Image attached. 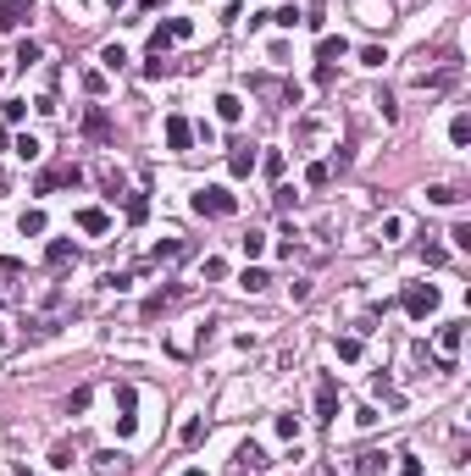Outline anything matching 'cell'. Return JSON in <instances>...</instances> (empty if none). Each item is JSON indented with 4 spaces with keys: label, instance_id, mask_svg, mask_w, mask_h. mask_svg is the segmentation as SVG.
I'll list each match as a JSON object with an SVG mask.
<instances>
[{
    "label": "cell",
    "instance_id": "obj_9",
    "mask_svg": "<svg viewBox=\"0 0 471 476\" xmlns=\"http://www.w3.org/2000/svg\"><path fill=\"white\" fill-rule=\"evenodd\" d=\"M128 471H133V460L122 449H100L94 454V476H128Z\"/></svg>",
    "mask_w": 471,
    "mask_h": 476
},
{
    "label": "cell",
    "instance_id": "obj_7",
    "mask_svg": "<svg viewBox=\"0 0 471 476\" xmlns=\"http://www.w3.org/2000/svg\"><path fill=\"white\" fill-rule=\"evenodd\" d=\"M22 22H34V0H0V34H17Z\"/></svg>",
    "mask_w": 471,
    "mask_h": 476
},
{
    "label": "cell",
    "instance_id": "obj_42",
    "mask_svg": "<svg viewBox=\"0 0 471 476\" xmlns=\"http://www.w3.org/2000/svg\"><path fill=\"white\" fill-rule=\"evenodd\" d=\"M272 22H277V28H294V22H300V11H294V6H283V11H272Z\"/></svg>",
    "mask_w": 471,
    "mask_h": 476
},
{
    "label": "cell",
    "instance_id": "obj_21",
    "mask_svg": "<svg viewBox=\"0 0 471 476\" xmlns=\"http://www.w3.org/2000/svg\"><path fill=\"white\" fill-rule=\"evenodd\" d=\"M83 128H89L94 139H106V133H111V122H106V111H100V105H89V111H83Z\"/></svg>",
    "mask_w": 471,
    "mask_h": 476
},
{
    "label": "cell",
    "instance_id": "obj_11",
    "mask_svg": "<svg viewBox=\"0 0 471 476\" xmlns=\"http://www.w3.org/2000/svg\"><path fill=\"white\" fill-rule=\"evenodd\" d=\"M461 83V61H449V67H438V73H421L416 89H427V94H438V89H455Z\"/></svg>",
    "mask_w": 471,
    "mask_h": 476
},
{
    "label": "cell",
    "instance_id": "obj_12",
    "mask_svg": "<svg viewBox=\"0 0 471 476\" xmlns=\"http://www.w3.org/2000/svg\"><path fill=\"white\" fill-rule=\"evenodd\" d=\"M233 466H238V471H266L272 460H266V449H261L255 438H244V443H238V454H233Z\"/></svg>",
    "mask_w": 471,
    "mask_h": 476
},
{
    "label": "cell",
    "instance_id": "obj_6",
    "mask_svg": "<svg viewBox=\"0 0 471 476\" xmlns=\"http://www.w3.org/2000/svg\"><path fill=\"white\" fill-rule=\"evenodd\" d=\"M338 415V377H316V421L327 426Z\"/></svg>",
    "mask_w": 471,
    "mask_h": 476
},
{
    "label": "cell",
    "instance_id": "obj_8",
    "mask_svg": "<svg viewBox=\"0 0 471 476\" xmlns=\"http://www.w3.org/2000/svg\"><path fill=\"white\" fill-rule=\"evenodd\" d=\"M56 183H73V188H78V183H83V166H78V161H67V166H56V172H45V177L34 183V194H50Z\"/></svg>",
    "mask_w": 471,
    "mask_h": 476
},
{
    "label": "cell",
    "instance_id": "obj_1",
    "mask_svg": "<svg viewBox=\"0 0 471 476\" xmlns=\"http://www.w3.org/2000/svg\"><path fill=\"white\" fill-rule=\"evenodd\" d=\"M194 211H200V216H233L238 200H233L228 183H211V188H194Z\"/></svg>",
    "mask_w": 471,
    "mask_h": 476
},
{
    "label": "cell",
    "instance_id": "obj_32",
    "mask_svg": "<svg viewBox=\"0 0 471 476\" xmlns=\"http://www.w3.org/2000/svg\"><path fill=\"white\" fill-rule=\"evenodd\" d=\"M166 34H172V45H177V39L194 34V22H189V17H166Z\"/></svg>",
    "mask_w": 471,
    "mask_h": 476
},
{
    "label": "cell",
    "instance_id": "obj_4",
    "mask_svg": "<svg viewBox=\"0 0 471 476\" xmlns=\"http://www.w3.org/2000/svg\"><path fill=\"white\" fill-rule=\"evenodd\" d=\"M161 133H166V150H172V156H189V150H194V122H189V117H166Z\"/></svg>",
    "mask_w": 471,
    "mask_h": 476
},
{
    "label": "cell",
    "instance_id": "obj_40",
    "mask_svg": "<svg viewBox=\"0 0 471 476\" xmlns=\"http://www.w3.org/2000/svg\"><path fill=\"white\" fill-rule=\"evenodd\" d=\"M166 73H172V67H166V56H150V61H145V78H166Z\"/></svg>",
    "mask_w": 471,
    "mask_h": 476
},
{
    "label": "cell",
    "instance_id": "obj_13",
    "mask_svg": "<svg viewBox=\"0 0 471 476\" xmlns=\"http://www.w3.org/2000/svg\"><path fill=\"white\" fill-rule=\"evenodd\" d=\"M344 56H349V39L321 34V45H316V67H333V61H344Z\"/></svg>",
    "mask_w": 471,
    "mask_h": 476
},
{
    "label": "cell",
    "instance_id": "obj_38",
    "mask_svg": "<svg viewBox=\"0 0 471 476\" xmlns=\"http://www.w3.org/2000/svg\"><path fill=\"white\" fill-rule=\"evenodd\" d=\"M89 399H94L89 388H73V399H67V415H83V410H89Z\"/></svg>",
    "mask_w": 471,
    "mask_h": 476
},
{
    "label": "cell",
    "instance_id": "obj_46",
    "mask_svg": "<svg viewBox=\"0 0 471 476\" xmlns=\"http://www.w3.org/2000/svg\"><path fill=\"white\" fill-rule=\"evenodd\" d=\"M133 6H139V11H156V6H161V0H133Z\"/></svg>",
    "mask_w": 471,
    "mask_h": 476
},
{
    "label": "cell",
    "instance_id": "obj_16",
    "mask_svg": "<svg viewBox=\"0 0 471 476\" xmlns=\"http://www.w3.org/2000/svg\"><path fill=\"white\" fill-rule=\"evenodd\" d=\"M122 67H128V50L122 45H106L100 50V73H122Z\"/></svg>",
    "mask_w": 471,
    "mask_h": 476
},
{
    "label": "cell",
    "instance_id": "obj_36",
    "mask_svg": "<svg viewBox=\"0 0 471 476\" xmlns=\"http://www.w3.org/2000/svg\"><path fill=\"white\" fill-rule=\"evenodd\" d=\"M372 105H377V111H383V122H399V105H393V94H389V89H383V94H377V100H372Z\"/></svg>",
    "mask_w": 471,
    "mask_h": 476
},
{
    "label": "cell",
    "instance_id": "obj_14",
    "mask_svg": "<svg viewBox=\"0 0 471 476\" xmlns=\"http://www.w3.org/2000/svg\"><path fill=\"white\" fill-rule=\"evenodd\" d=\"M78 228H83V233H106V228H111V216H106L100 205H83V211H78Z\"/></svg>",
    "mask_w": 471,
    "mask_h": 476
},
{
    "label": "cell",
    "instance_id": "obj_34",
    "mask_svg": "<svg viewBox=\"0 0 471 476\" xmlns=\"http://www.w3.org/2000/svg\"><path fill=\"white\" fill-rule=\"evenodd\" d=\"M17 228H22V233H45V211H39V205H34V211H22V222H17Z\"/></svg>",
    "mask_w": 471,
    "mask_h": 476
},
{
    "label": "cell",
    "instance_id": "obj_41",
    "mask_svg": "<svg viewBox=\"0 0 471 476\" xmlns=\"http://www.w3.org/2000/svg\"><path fill=\"white\" fill-rule=\"evenodd\" d=\"M83 89H89V94L100 100V94H106V73H83Z\"/></svg>",
    "mask_w": 471,
    "mask_h": 476
},
{
    "label": "cell",
    "instance_id": "obj_26",
    "mask_svg": "<svg viewBox=\"0 0 471 476\" xmlns=\"http://www.w3.org/2000/svg\"><path fill=\"white\" fill-rule=\"evenodd\" d=\"M427 200H433V205H461V188H449V183H433V188H427Z\"/></svg>",
    "mask_w": 471,
    "mask_h": 476
},
{
    "label": "cell",
    "instance_id": "obj_15",
    "mask_svg": "<svg viewBox=\"0 0 471 476\" xmlns=\"http://www.w3.org/2000/svg\"><path fill=\"white\" fill-rule=\"evenodd\" d=\"M172 299H183V288H161V294H150V299H145V321H150V316H161V311H166Z\"/></svg>",
    "mask_w": 471,
    "mask_h": 476
},
{
    "label": "cell",
    "instance_id": "obj_23",
    "mask_svg": "<svg viewBox=\"0 0 471 476\" xmlns=\"http://www.w3.org/2000/svg\"><path fill=\"white\" fill-rule=\"evenodd\" d=\"M333 349H338V360H361V332H344V338H333Z\"/></svg>",
    "mask_w": 471,
    "mask_h": 476
},
{
    "label": "cell",
    "instance_id": "obj_37",
    "mask_svg": "<svg viewBox=\"0 0 471 476\" xmlns=\"http://www.w3.org/2000/svg\"><path fill=\"white\" fill-rule=\"evenodd\" d=\"M421 260H427V266H444L449 249H444V244H421Z\"/></svg>",
    "mask_w": 471,
    "mask_h": 476
},
{
    "label": "cell",
    "instance_id": "obj_18",
    "mask_svg": "<svg viewBox=\"0 0 471 476\" xmlns=\"http://www.w3.org/2000/svg\"><path fill=\"white\" fill-rule=\"evenodd\" d=\"M183 255H189V244H183V238H166V244L150 249V260H183Z\"/></svg>",
    "mask_w": 471,
    "mask_h": 476
},
{
    "label": "cell",
    "instance_id": "obj_44",
    "mask_svg": "<svg viewBox=\"0 0 471 476\" xmlns=\"http://www.w3.org/2000/svg\"><path fill=\"white\" fill-rule=\"evenodd\" d=\"M449 238H455V249H471V222H455V233H449Z\"/></svg>",
    "mask_w": 471,
    "mask_h": 476
},
{
    "label": "cell",
    "instance_id": "obj_27",
    "mask_svg": "<svg viewBox=\"0 0 471 476\" xmlns=\"http://www.w3.org/2000/svg\"><path fill=\"white\" fill-rule=\"evenodd\" d=\"M177 438H183V449H194V443H200V438H205V421H200V415H189V421H183V432H177Z\"/></svg>",
    "mask_w": 471,
    "mask_h": 476
},
{
    "label": "cell",
    "instance_id": "obj_33",
    "mask_svg": "<svg viewBox=\"0 0 471 476\" xmlns=\"http://www.w3.org/2000/svg\"><path fill=\"white\" fill-rule=\"evenodd\" d=\"M0 117H6V122H22V117H28V100H0Z\"/></svg>",
    "mask_w": 471,
    "mask_h": 476
},
{
    "label": "cell",
    "instance_id": "obj_10",
    "mask_svg": "<svg viewBox=\"0 0 471 476\" xmlns=\"http://www.w3.org/2000/svg\"><path fill=\"white\" fill-rule=\"evenodd\" d=\"M73 260H78V244H73V238H50V244H45V266H50V272H61V266H73Z\"/></svg>",
    "mask_w": 471,
    "mask_h": 476
},
{
    "label": "cell",
    "instance_id": "obj_29",
    "mask_svg": "<svg viewBox=\"0 0 471 476\" xmlns=\"http://www.w3.org/2000/svg\"><path fill=\"white\" fill-rule=\"evenodd\" d=\"M150 216V200H145V188L139 194H128V222H145Z\"/></svg>",
    "mask_w": 471,
    "mask_h": 476
},
{
    "label": "cell",
    "instance_id": "obj_5",
    "mask_svg": "<svg viewBox=\"0 0 471 476\" xmlns=\"http://www.w3.org/2000/svg\"><path fill=\"white\" fill-rule=\"evenodd\" d=\"M461 343H466V321H444L438 327V360L455 371V355H461Z\"/></svg>",
    "mask_w": 471,
    "mask_h": 476
},
{
    "label": "cell",
    "instance_id": "obj_24",
    "mask_svg": "<svg viewBox=\"0 0 471 476\" xmlns=\"http://www.w3.org/2000/svg\"><path fill=\"white\" fill-rule=\"evenodd\" d=\"M449 139H455V150H466V144H471V117H466V111L449 122Z\"/></svg>",
    "mask_w": 471,
    "mask_h": 476
},
{
    "label": "cell",
    "instance_id": "obj_39",
    "mask_svg": "<svg viewBox=\"0 0 471 476\" xmlns=\"http://www.w3.org/2000/svg\"><path fill=\"white\" fill-rule=\"evenodd\" d=\"M50 466H56V471H67V466H73V449H67V443H56V449H50Z\"/></svg>",
    "mask_w": 471,
    "mask_h": 476
},
{
    "label": "cell",
    "instance_id": "obj_17",
    "mask_svg": "<svg viewBox=\"0 0 471 476\" xmlns=\"http://www.w3.org/2000/svg\"><path fill=\"white\" fill-rule=\"evenodd\" d=\"M228 172H233V177H249V172H255V150H249V144L233 150V156H228Z\"/></svg>",
    "mask_w": 471,
    "mask_h": 476
},
{
    "label": "cell",
    "instance_id": "obj_35",
    "mask_svg": "<svg viewBox=\"0 0 471 476\" xmlns=\"http://www.w3.org/2000/svg\"><path fill=\"white\" fill-rule=\"evenodd\" d=\"M272 426H277V438H289V443H294V438H300V415H277V421H272Z\"/></svg>",
    "mask_w": 471,
    "mask_h": 476
},
{
    "label": "cell",
    "instance_id": "obj_49",
    "mask_svg": "<svg viewBox=\"0 0 471 476\" xmlns=\"http://www.w3.org/2000/svg\"><path fill=\"white\" fill-rule=\"evenodd\" d=\"M106 6H111V11H117V6H128V0H106Z\"/></svg>",
    "mask_w": 471,
    "mask_h": 476
},
{
    "label": "cell",
    "instance_id": "obj_30",
    "mask_svg": "<svg viewBox=\"0 0 471 476\" xmlns=\"http://www.w3.org/2000/svg\"><path fill=\"white\" fill-rule=\"evenodd\" d=\"M17 156H22V161H39V156H45V144H39L34 133H22V139H17Z\"/></svg>",
    "mask_w": 471,
    "mask_h": 476
},
{
    "label": "cell",
    "instance_id": "obj_28",
    "mask_svg": "<svg viewBox=\"0 0 471 476\" xmlns=\"http://www.w3.org/2000/svg\"><path fill=\"white\" fill-rule=\"evenodd\" d=\"M327 177H333L327 161H311V166H305V183H311V188H327Z\"/></svg>",
    "mask_w": 471,
    "mask_h": 476
},
{
    "label": "cell",
    "instance_id": "obj_25",
    "mask_svg": "<svg viewBox=\"0 0 471 476\" xmlns=\"http://www.w3.org/2000/svg\"><path fill=\"white\" fill-rule=\"evenodd\" d=\"M39 56H45V50H39V45H34V39H22V45H17V56H11V61H17V67H22V73H28V67H34V61H39Z\"/></svg>",
    "mask_w": 471,
    "mask_h": 476
},
{
    "label": "cell",
    "instance_id": "obj_2",
    "mask_svg": "<svg viewBox=\"0 0 471 476\" xmlns=\"http://www.w3.org/2000/svg\"><path fill=\"white\" fill-rule=\"evenodd\" d=\"M433 311H438V283H410V288H405V316L427 321Z\"/></svg>",
    "mask_w": 471,
    "mask_h": 476
},
{
    "label": "cell",
    "instance_id": "obj_48",
    "mask_svg": "<svg viewBox=\"0 0 471 476\" xmlns=\"http://www.w3.org/2000/svg\"><path fill=\"white\" fill-rule=\"evenodd\" d=\"M183 476H205V471H200V466H189V471H183Z\"/></svg>",
    "mask_w": 471,
    "mask_h": 476
},
{
    "label": "cell",
    "instance_id": "obj_31",
    "mask_svg": "<svg viewBox=\"0 0 471 476\" xmlns=\"http://www.w3.org/2000/svg\"><path fill=\"white\" fill-rule=\"evenodd\" d=\"M238 249H244V255L255 260V255H266V238H261V233H255V228H249V233L238 238Z\"/></svg>",
    "mask_w": 471,
    "mask_h": 476
},
{
    "label": "cell",
    "instance_id": "obj_3",
    "mask_svg": "<svg viewBox=\"0 0 471 476\" xmlns=\"http://www.w3.org/2000/svg\"><path fill=\"white\" fill-rule=\"evenodd\" d=\"M117 432H122V438H133V426H139V415H133V404H139V388H133V382H117Z\"/></svg>",
    "mask_w": 471,
    "mask_h": 476
},
{
    "label": "cell",
    "instance_id": "obj_22",
    "mask_svg": "<svg viewBox=\"0 0 471 476\" xmlns=\"http://www.w3.org/2000/svg\"><path fill=\"white\" fill-rule=\"evenodd\" d=\"M266 283H272V277H266L261 266H244V277H238V288H244V294H261Z\"/></svg>",
    "mask_w": 471,
    "mask_h": 476
},
{
    "label": "cell",
    "instance_id": "obj_19",
    "mask_svg": "<svg viewBox=\"0 0 471 476\" xmlns=\"http://www.w3.org/2000/svg\"><path fill=\"white\" fill-rule=\"evenodd\" d=\"M217 117H222V122H238V117H244V100H238V94H217Z\"/></svg>",
    "mask_w": 471,
    "mask_h": 476
},
{
    "label": "cell",
    "instance_id": "obj_20",
    "mask_svg": "<svg viewBox=\"0 0 471 476\" xmlns=\"http://www.w3.org/2000/svg\"><path fill=\"white\" fill-rule=\"evenodd\" d=\"M255 166H261V172H266V177L277 183V177H283V166H289V156H283V150H266V156L255 161Z\"/></svg>",
    "mask_w": 471,
    "mask_h": 476
},
{
    "label": "cell",
    "instance_id": "obj_43",
    "mask_svg": "<svg viewBox=\"0 0 471 476\" xmlns=\"http://www.w3.org/2000/svg\"><path fill=\"white\" fill-rule=\"evenodd\" d=\"M272 205H277V211H289V205H294V188H289V183H277V194H272Z\"/></svg>",
    "mask_w": 471,
    "mask_h": 476
},
{
    "label": "cell",
    "instance_id": "obj_45",
    "mask_svg": "<svg viewBox=\"0 0 471 476\" xmlns=\"http://www.w3.org/2000/svg\"><path fill=\"white\" fill-rule=\"evenodd\" d=\"M399 476H421V460H410V454H405V466H399Z\"/></svg>",
    "mask_w": 471,
    "mask_h": 476
},
{
    "label": "cell",
    "instance_id": "obj_47",
    "mask_svg": "<svg viewBox=\"0 0 471 476\" xmlns=\"http://www.w3.org/2000/svg\"><path fill=\"white\" fill-rule=\"evenodd\" d=\"M6 144H11V133H6V128H0V150H6Z\"/></svg>",
    "mask_w": 471,
    "mask_h": 476
}]
</instances>
